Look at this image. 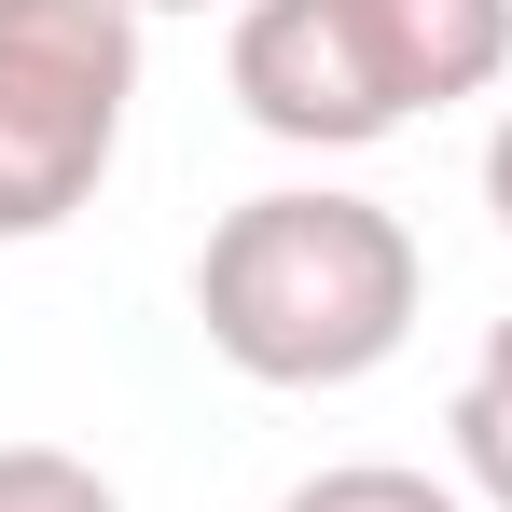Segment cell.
I'll list each match as a JSON object with an SVG mask.
<instances>
[{"label": "cell", "instance_id": "6da1fadb", "mask_svg": "<svg viewBox=\"0 0 512 512\" xmlns=\"http://www.w3.org/2000/svg\"><path fill=\"white\" fill-rule=\"evenodd\" d=\"M416 305H429V263L402 208L333 194V180L222 208L194 250V319L250 388H360L374 360H402Z\"/></svg>", "mask_w": 512, "mask_h": 512}, {"label": "cell", "instance_id": "7a4b0ae2", "mask_svg": "<svg viewBox=\"0 0 512 512\" xmlns=\"http://www.w3.org/2000/svg\"><path fill=\"white\" fill-rule=\"evenodd\" d=\"M139 111V0H0V250L84 222Z\"/></svg>", "mask_w": 512, "mask_h": 512}, {"label": "cell", "instance_id": "3957f363", "mask_svg": "<svg viewBox=\"0 0 512 512\" xmlns=\"http://www.w3.org/2000/svg\"><path fill=\"white\" fill-rule=\"evenodd\" d=\"M222 70H236V111L263 139H291V153H374L402 125L374 56H360V28H346V0H236Z\"/></svg>", "mask_w": 512, "mask_h": 512}, {"label": "cell", "instance_id": "277c9868", "mask_svg": "<svg viewBox=\"0 0 512 512\" xmlns=\"http://www.w3.org/2000/svg\"><path fill=\"white\" fill-rule=\"evenodd\" d=\"M346 28H360V56H374L402 125L457 111V97H485L512 70V0H346Z\"/></svg>", "mask_w": 512, "mask_h": 512}, {"label": "cell", "instance_id": "5b68a950", "mask_svg": "<svg viewBox=\"0 0 512 512\" xmlns=\"http://www.w3.org/2000/svg\"><path fill=\"white\" fill-rule=\"evenodd\" d=\"M443 429H457V485H471L485 512H512V319L485 333V360L457 374V416Z\"/></svg>", "mask_w": 512, "mask_h": 512}, {"label": "cell", "instance_id": "8992f818", "mask_svg": "<svg viewBox=\"0 0 512 512\" xmlns=\"http://www.w3.org/2000/svg\"><path fill=\"white\" fill-rule=\"evenodd\" d=\"M277 512H471V485H429L402 457H346V471H305Z\"/></svg>", "mask_w": 512, "mask_h": 512}, {"label": "cell", "instance_id": "52a82bcc", "mask_svg": "<svg viewBox=\"0 0 512 512\" xmlns=\"http://www.w3.org/2000/svg\"><path fill=\"white\" fill-rule=\"evenodd\" d=\"M0 512H125L111 471L70 457V443H0Z\"/></svg>", "mask_w": 512, "mask_h": 512}, {"label": "cell", "instance_id": "ba28073f", "mask_svg": "<svg viewBox=\"0 0 512 512\" xmlns=\"http://www.w3.org/2000/svg\"><path fill=\"white\" fill-rule=\"evenodd\" d=\"M485 208H499V236H512V111H499V139H485Z\"/></svg>", "mask_w": 512, "mask_h": 512}, {"label": "cell", "instance_id": "9c48e42d", "mask_svg": "<svg viewBox=\"0 0 512 512\" xmlns=\"http://www.w3.org/2000/svg\"><path fill=\"white\" fill-rule=\"evenodd\" d=\"M139 14H208V0H139Z\"/></svg>", "mask_w": 512, "mask_h": 512}]
</instances>
